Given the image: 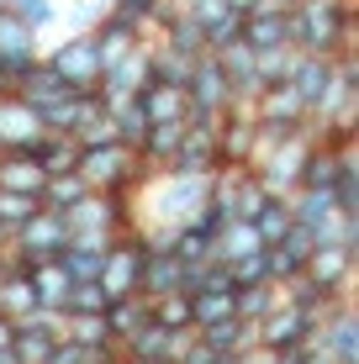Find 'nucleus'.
Instances as JSON below:
<instances>
[{"mask_svg": "<svg viewBox=\"0 0 359 364\" xmlns=\"http://www.w3.org/2000/svg\"><path fill=\"white\" fill-rule=\"evenodd\" d=\"M37 206H43L37 196H21V191H0V228H11V232H16V228L32 217Z\"/></svg>", "mask_w": 359, "mask_h": 364, "instance_id": "4c0bfd02", "label": "nucleus"}, {"mask_svg": "<svg viewBox=\"0 0 359 364\" xmlns=\"http://www.w3.org/2000/svg\"><path fill=\"white\" fill-rule=\"evenodd\" d=\"M43 185H48V174L37 169L32 154H0V191H21V196L43 200Z\"/></svg>", "mask_w": 359, "mask_h": 364, "instance_id": "5701e85b", "label": "nucleus"}, {"mask_svg": "<svg viewBox=\"0 0 359 364\" xmlns=\"http://www.w3.org/2000/svg\"><path fill=\"white\" fill-rule=\"evenodd\" d=\"M275 306H280V291H275V285H238V291H232V311H238L243 322H254V328H259Z\"/></svg>", "mask_w": 359, "mask_h": 364, "instance_id": "c756f323", "label": "nucleus"}, {"mask_svg": "<svg viewBox=\"0 0 359 364\" xmlns=\"http://www.w3.org/2000/svg\"><path fill=\"white\" fill-rule=\"evenodd\" d=\"M106 291H101V280H74L69 285V296H64V317H95V311H106Z\"/></svg>", "mask_w": 359, "mask_h": 364, "instance_id": "473e14b6", "label": "nucleus"}, {"mask_svg": "<svg viewBox=\"0 0 359 364\" xmlns=\"http://www.w3.org/2000/svg\"><path fill=\"white\" fill-rule=\"evenodd\" d=\"M90 364H117V354H101V359H90Z\"/></svg>", "mask_w": 359, "mask_h": 364, "instance_id": "49530a36", "label": "nucleus"}, {"mask_svg": "<svg viewBox=\"0 0 359 364\" xmlns=\"http://www.w3.org/2000/svg\"><path fill=\"white\" fill-rule=\"evenodd\" d=\"M238 43H243V48H254V53H269V48H291V43H286V11H275V6L249 11V16L238 21Z\"/></svg>", "mask_w": 359, "mask_h": 364, "instance_id": "f3484780", "label": "nucleus"}, {"mask_svg": "<svg viewBox=\"0 0 359 364\" xmlns=\"http://www.w3.org/2000/svg\"><path fill=\"white\" fill-rule=\"evenodd\" d=\"M106 6H111V0H74L69 11H58V21H64L69 32H90L95 21L106 16Z\"/></svg>", "mask_w": 359, "mask_h": 364, "instance_id": "58836bf2", "label": "nucleus"}, {"mask_svg": "<svg viewBox=\"0 0 359 364\" xmlns=\"http://www.w3.org/2000/svg\"><path fill=\"white\" fill-rule=\"evenodd\" d=\"M111 16H127V21H143V27H148V16H154V11H159V0H111Z\"/></svg>", "mask_w": 359, "mask_h": 364, "instance_id": "a19ab883", "label": "nucleus"}, {"mask_svg": "<svg viewBox=\"0 0 359 364\" xmlns=\"http://www.w3.org/2000/svg\"><path fill=\"white\" fill-rule=\"evenodd\" d=\"M101 291L106 296H127V291H138V280H143V237L138 228L132 232H117L106 243V259H101Z\"/></svg>", "mask_w": 359, "mask_h": 364, "instance_id": "6e6552de", "label": "nucleus"}, {"mask_svg": "<svg viewBox=\"0 0 359 364\" xmlns=\"http://www.w3.org/2000/svg\"><path fill=\"white\" fill-rule=\"evenodd\" d=\"M69 222H64V211H48V206H37L27 222H21L16 232H11V248H6V259H16V264H37V259H58L69 248Z\"/></svg>", "mask_w": 359, "mask_h": 364, "instance_id": "20e7f679", "label": "nucleus"}, {"mask_svg": "<svg viewBox=\"0 0 359 364\" xmlns=\"http://www.w3.org/2000/svg\"><path fill=\"white\" fill-rule=\"evenodd\" d=\"M169 254H175L180 264H206V259H212V232H201L195 222H175Z\"/></svg>", "mask_w": 359, "mask_h": 364, "instance_id": "7c9ffc66", "label": "nucleus"}, {"mask_svg": "<svg viewBox=\"0 0 359 364\" xmlns=\"http://www.w3.org/2000/svg\"><path fill=\"white\" fill-rule=\"evenodd\" d=\"M306 148H312V127H306V132H259V148H254L249 169L264 180L269 196H291L296 185H301Z\"/></svg>", "mask_w": 359, "mask_h": 364, "instance_id": "7ed1b4c3", "label": "nucleus"}, {"mask_svg": "<svg viewBox=\"0 0 359 364\" xmlns=\"http://www.w3.org/2000/svg\"><path fill=\"white\" fill-rule=\"evenodd\" d=\"M74 169L85 174V185H90V191H106V196H138V185L154 174V169L138 159V148H127V143L80 148V164H74Z\"/></svg>", "mask_w": 359, "mask_h": 364, "instance_id": "f03ea898", "label": "nucleus"}, {"mask_svg": "<svg viewBox=\"0 0 359 364\" xmlns=\"http://www.w3.org/2000/svg\"><path fill=\"white\" fill-rule=\"evenodd\" d=\"M64 338L85 343L90 354H117V338H111V328H106L101 311H95V317H64Z\"/></svg>", "mask_w": 359, "mask_h": 364, "instance_id": "c85d7f7f", "label": "nucleus"}, {"mask_svg": "<svg viewBox=\"0 0 359 364\" xmlns=\"http://www.w3.org/2000/svg\"><path fill=\"white\" fill-rule=\"evenodd\" d=\"M312 333H317V317H312V311L280 301V306L259 322V348H269V354H291V348H301Z\"/></svg>", "mask_w": 359, "mask_h": 364, "instance_id": "f8f14e48", "label": "nucleus"}, {"mask_svg": "<svg viewBox=\"0 0 359 364\" xmlns=\"http://www.w3.org/2000/svg\"><path fill=\"white\" fill-rule=\"evenodd\" d=\"M27 311H37V291L27 280V269L16 264V259H6V269H0V317H27Z\"/></svg>", "mask_w": 359, "mask_h": 364, "instance_id": "aec40b11", "label": "nucleus"}, {"mask_svg": "<svg viewBox=\"0 0 359 364\" xmlns=\"http://www.w3.org/2000/svg\"><path fill=\"white\" fill-rule=\"evenodd\" d=\"M354 269H359V254L354 248H338V243H317L301 264V274L328 296H354Z\"/></svg>", "mask_w": 359, "mask_h": 364, "instance_id": "9d476101", "label": "nucleus"}, {"mask_svg": "<svg viewBox=\"0 0 359 364\" xmlns=\"http://www.w3.org/2000/svg\"><path fill=\"white\" fill-rule=\"evenodd\" d=\"M269 248H280V254H286L291 264L301 269V264H306V254L317 248V237H312V228H306V222H291V228H286V237H280V243H269Z\"/></svg>", "mask_w": 359, "mask_h": 364, "instance_id": "e433bc0d", "label": "nucleus"}, {"mask_svg": "<svg viewBox=\"0 0 359 364\" xmlns=\"http://www.w3.org/2000/svg\"><path fill=\"white\" fill-rule=\"evenodd\" d=\"M317 338L333 354V364H359V306H354V296H338L317 311Z\"/></svg>", "mask_w": 359, "mask_h": 364, "instance_id": "0eeeda50", "label": "nucleus"}, {"mask_svg": "<svg viewBox=\"0 0 359 364\" xmlns=\"http://www.w3.org/2000/svg\"><path fill=\"white\" fill-rule=\"evenodd\" d=\"M227 280H232V291H238V285H275V280H269V248H254V254L232 259Z\"/></svg>", "mask_w": 359, "mask_h": 364, "instance_id": "f704fd0d", "label": "nucleus"}, {"mask_svg": "<svg viewBox=\"0 0 359 364\" xmlns=\"http://www.w3.org/2000/svg\"><path fill=\"white\" fill-rule=\"evenodd\" d=\"M333 200H338V211H349V217H359V148L343 143L338 148V164H333Z\"/></svg>", "mask_w": 359, "mask_h": 364, "instance_id": "b1692460", "label": "nucleus"}, {"mask_svg": "<svg viewBox=\"0 0 359 364\" xmlns=\"http://www.w3.org/2000/svg\"><path fill=\"white\" fill-rule=\"evenodd\" d=\"M154 322L164 333H185V328H191V296H185V291L154 296Z\"/></svg>", "mask_w": 359, "mask_h": 364, "instance_id": "72a5a7b5", "label": "nucleus"}, {"mask_svg": "<svg viewBox=\"0 0 359 364\" xmlns=\"http://www.w3.org/2000/svg\"><path fill=\"white\" fill-rule=\"evenodd\" d=\"M180 280H185V264L169 254V248H143V280H138V291H143L148 301L180 291Z\"/></svg>", "mask_w": 359, "mask_h": 364, "instance_id": "6ab92c4d", "label": "nucleus"}, {"mask_svg": "<svg viewBox=\"0 0 359 364\" xmlns=\"http://www.w3.org/2000/svg\"><path fill=\"white\" fill-rule=\"evenodd\" d=\"M101 317H106V328H111V338H117V343H122V338H132L138 328H148V322H154V301H148L143 291H127V296H111Z\"/></svg>", "mask_w": 359, "mask_h": 364, "instance_id": "a211bd4d", "label": "nucleus"}, {"mask_svg": "<svg viewBox=\"0 0 359 364\" xmlns=\"http://www.w3.org/2000/svg\"><path fill=\"white\" fill-rule=\"evenodd\" d=\"M37 58H43V32H32L21 16L0 11V69L16 80V74H21V69H32Z\"/></svg>", "mask_w": 359, "mask_h": 364, "instance_id": "ddd939ff", "label": "nucleus"}, {"mask_svg": "<svg viewBox=\"0 0 359 364\" xmlns=\"http://www.w3.org/2000/svg\"><path fill=\"white\" fill-rule=\"evenodd\" d=\"M232 11H238V16H249V11H259V6H269V0H227Z\"/></svg>", "mask_w": 359, "mask_h": 364, "instance_id": "79ce46f5", "label": "nucleus"}, {"mask_svg": "<svg viewBox=\"0 0 359 364\" xmlns=\"http://www.w3.org/2000/svg\"><path fill=\"white\" fill-rule=\"evenodd\" d=\"M48 69H53L58 80L69 85V90H95V85H101L106 58H101V48H95L90 32H69L64 43L48 53Z\"/></svg>", "mask_w": 359, "mask_h": 364, "instance_id": "423d86ee", "label": "nucleus"}, {"mask_svg": "<svg viewBox=\"0 0 359 364\" xmlns=\"http://www.w3.org/2000/svg\"><path fill=\"white\" fill-rule=\"evenodd\" d=\"M249 111H254L259 132H306V127H312L306 106L296 100V90L286 80H280V85H259V95L249 100Z\"/></svg>", "mask_w": 359, "mask_h": 364, "instance_id": "1a4fd4ad", "label": "nucleus"}, {"mask_svg": "<svg viewBox=\"0 0 359 364\" xmlns=\"http://www.w3.org/2000/svg\"><path fill=\"white\" fill-rule=\"evenodd\" d=\"M254 248H264V243H259L254 222H238V217H227L217 228V237H212V259H217V264H232V259L254 254Z\"/></svg>", "mask_w": 359, "mask_h": 364, "instance_id": "393cba45", "label": "nucleus"}, {"mask_svg": "<svg viewBox=\"0 0 359 364\" xmlns=\"http://www.w3.org/2000/svg\"><path fill=\"white\" fill-rule=\"evenodd\" d=\"M185 16L195 21V27H201V37H206V53H212V48H222V43H232V37H238V11L227 6V0H185Z\"/></svg>", "mask_w": 359, "mask_h": 364, "instance_id": "2eb2a0df", "label": "nucleus"}, {"mask_svg": "<svg viewBox=\"0 0 359 364\" xmlns=\"http://www.w3.org/2000/svg\"><path fill=\"white\" fill-rule=\"evenodd\" d=\"M169 6H185V0H169Z\"/></svg>", "mask_w": 359, "mask_h": 364, "instance_id": "de8ad7c7", "label": "nucleus"}, {"mask_svg": "<svg viewBox=\"0 0 359 364\" xmlns=\"http://www.w3.org/2000/svg\"><path fill=\"white\" fill-rule=\"evenodd\" d=\"M90 37H95V48H101V58L111 64V58L143 48V43H148V27H143V21H127V16H111V11H106V16L90 27Z\"/></svg>", "mask_w": 359, "mask_h": 364, "instance_id": "dca6fc26", "label": "nucleus"}, {"mask_svg": "<svg viewBox=\"0 0 359 364\" xmlns=\"http://www.w3.org/2000/svg\"><path fill=\"white\" fill-rule=\"evenodd\" d=\"M0 348H11V317H0Z\"/></svg>", "mask_w": 359, "mask_h": 364, "instance_id": "37998d69", "label": "nucleus"}, {"mask_svg": "<svg viewBox=\"0 0 359 364\" xmlns=\"http://www.w3.org/2000/svg\"><path fill=\"white\" fill-rule=\"evenodd\" d=\"M227 106H232V85H227V74H222L217 53H201V58L191 64V80H185V117L217 122Z\"/></svg>", "mask_w": 359, "mask_h": 364, "instance_id": "39448f33", "label": "nucleus"}, {"mask_svg": "<svg viewBox=\"0 0 359 364\" xmlns=\"http://www.w3.org/2000/svg\"><path fill=\"white\" fill-rule=\"evenodd\" d=\"M27 154L37 159V169H43V174H69L74 164H80V143H74L69 132H43Z\"/></svg>", "mask_w": 359, "mask_h": 364, "instance_id": "4be33fe9", "label": "nucleus"}, {"mask_svg": "<svg viewBox=\"0 0 359 364\" xmlns=\"http://www.w3.org/2000/svg\"><path fill=\"white\" fill-rule=\"evenodd\" d=\"M201 338L217 348V354H243V348H259V328L243 317H227L217 322V328H201Z\"/></svg>", "mask_w": 359, "mask_h": 364, "instance_id": "a878e982", "label": "nucleus"}, {"mask_svg": "<svg viewBox=\"0 0 359 364\" xmlns=\"http://www.w3.org/2000/svg\"><path fill=\"white\" fill-rule=\"evenodd\" d=\"M43 132V117L21 95H0V154H27Z\"/></svg>", "mask_w": 359, "mask_h": 364, "instance_id": "4468645a", "label": "nucleus"}, {"mask_svg": "<svg viewBox=\"0 0 359 364\" xmlns=\"http://www.w3.org/2000/svg\"><path fill=\"white\" fill-rule=\"evenodd\" d=\"M222 122V117H217ZM217 122H201V117H185V132H180V148L164 169L175 174H217Z\"/></svg>", "mask_w": 359, "mask_h": 364, "instance_id": "9b49d317", "label": "nucleus"}, {"mask_svg": "<svg viewBox=\"0 0 359 364\" xmlns=\"http://www.w3.org/2000/svg\"><path fill=\"white\" fill-rule=\"evenodd\" d=\"M138 106L148 122H185V90H169V85H143Z\"/></svg>", "mask_w": 359, "mask_h": 364, "instance_id": "bb28decb", "label": "nucleus"}, {"mask_svg": "<svg viewBox=\"0 0 359 364\" xmlns=\"http://www.w3.org/2000/svg\"><path fill=\"white\" fill-rule=\"evenodd\" d=\"M0 364H16V354H11V348H0Z\"/></svg>", "mask_w": 359, "mask_h": 364, "instance_id": "a18cd8bd", "label": "nucleus"}, {"mask_svg": "<svg viewBox=\"0 0 359 364\" xmlns=\"http://www.w3.org/2000/svg\"><path fill=\"white\" fill-rule=\"evenodd\" d=\"M6 248H11V228H0V254H6Z\"/></svg>", "mask_w": 359, "mask_h": 364, "instance_id": "c03bdc74", "label": "nucleus"}, {"mask_svg": "<svg viewBox=\"0 0 359 364\" xmlns=\"http://www.w3.org/2000/svg\"><path fill=\"white\" fill-rule=\"evenodd\" d=\"M27 269V280H32V291H37V306H53V311H64V296H69V274L58 259H37V264H21Z\"/></svg>", "mask_w": 359, "mask_h": 364, "instance_id": "412c9836", "label": "nucleus"}, {"mask_svg": "<svg viewBox=\"0 0 359 364\" xmlns=\"http://www.w3.org/2000/svg\"><path fill=\"white\" fill-rule=\"evenodd\" d=\"M296 222V211H291V196H269L264 206L254 211V232H259V243H280V237H286V228Z\"/></svg>", "mask_w": 359, "mask_h": 364, "instance_id": "cd10ccee", "label": "nucleus"}, {"mask_svg": "<svg viewBox=\"0 0 359 364\" xmlns=\"http://www.w3.org/2000/svg\"><path fill=\"white\" fill-rule=\"evenodd\" d=\"M286 43L296 53L338 58L359 48V6L354 0H296L286 11Z\"/></svg>", "mask_w": 359, "mask_h": 364, "instance_id": "f257e3e1", "label": "nucleus"}, {"mask_svg": "<svg viewBox=\"0 0 359 364\" xmlns=\"http://www.w3.org/2000/svg\"><path fill=\"white\" fill-rule=\"evenodd\" d=\"M85 191H90V185H85V174H80V169H69V174H48V185H43V206H48V211H69Z\"/></svg>", "mask_w": 359, "mask_h": 364, "instance_id": "2f4dec72", "label": "nucleus"}, {"mask_svg": "<svg viewBox=\"0 0 359 364\" xmlns=\"http://www.w3.org/2000/svg\"><path fill=\"white\" fill-rule=\"evenodd\" d=\"M296 64V48H269V53H259V85H280Z\"/></svg>", "mask_w": 359, "mask_h": 364, "instance_id": "ea45409f", "label": "nucleus"}, {"mask_svg": "<svg viewBox=\"0 0 359 364\" xmlns=\"http://www.w3.org/2000/svg\"><path fill=\"white\" fill-rule=\"evenodd\" d=\"M6 11L21 16L32 32H48V27H58V11H64V6H58V0H11Z\"/></svg>", "mask_w": 359, "mask_h": 364, "instance_id": "c9c22d12", "label": "nucleus"}, {"mask_svg": "<svg viewBox=\"0 0 359 364\" xmlns=\"http://www.w3.org/2000/svg\"><path fill=\"white\" fill-rule=\"evenodd\" d=\"M6 6H11V0H0V11H6Z\"/></svg>", "mask_w": 359, "mask_h": 364, "instance_id": "09e8293b", "label": "nucleus"}, {"mask_svg": "<svg viewBox=\"0 0 359 364\" xmlns=\"http://www.w3.org/2000/svg\"><path fill=\"white\" fill-rule=\"evenodd\" d=\"M0 269H6V254H0Z\"/></svg>", "mask_w": 359, "mask_h": 364, "instance_id": "8fccbe9b", "label": "nucleus"}]
</instances>
